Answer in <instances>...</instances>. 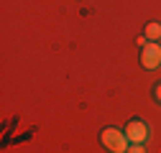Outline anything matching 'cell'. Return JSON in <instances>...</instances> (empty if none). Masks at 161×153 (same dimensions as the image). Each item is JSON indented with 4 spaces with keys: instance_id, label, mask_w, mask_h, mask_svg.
Segmentation results:
<instances>
[{
    "instance_id": "52a82bcc",
    "label": "cell",
    "mask_w": 161,
    "mask_h": 153,
    "mask_svg": "<svg viewBox=\"0 0 161 153\" xmlns=\"http://www.w3.org/2000/svg\"><path fill=\"white\" fill-rule=\"evenodd\" d=\"M136 44H138V46H141V49H143V46H146V44H148V38H146V36H138V38H136Z\"/></svg>"
},
{
    "instance_id": "3957f363",
    "label": "cell",
    "mask_w": 161,
    "mask_h": 153,
    "mask_svg": "<svg viewBox=\"0 0 161 153\" xmlns=\"http://www.w3.org/2000/svg\"><path fill=\"white\" fill-rule=\"evenodd\" d=\"M148 125L143 123V120H130L128 125H125V135H128V140L130 143H146L148 140Z\"/></svg>"
},
{
    "instance_id": "7a4b0ae2",
    "label": "cell",
    "mask_w": 161,
    "mask_h": 153,
    "mask_svg": "<svg viewBox=\"0 0 161 153\" xmlns=\"http://www.w3.org/2000/svg\"><path fill=\"white\" fill-rule=\"evenodd\" d=\"M141 66L143 69H158L161 66V44L158 41H148L141 49Z\"/></svg>"
},
{
    "instance_id": "6da1fadb",
    "label": "cell",
    "mask_w": 161,
    "mask_h": 153,
    "mask_svg": "<svg viewBox=\"0 0 161 153\" xmlns=\"http://www.w3.org/2000/svg\"><path fill=\"white\" fill-rule=\"evenodd\" d=\"M100 140L110 153H128V145H130L125 130H118V128H105L100 133Z\"/></svg>"
},
{
    "instance_id": "8992f818",
    "label": "cell",
    "mask_w": 161,
    "mask_h": 153,
    "mask_svg": "<svg viewBox=\"0 0 161 153\" xmlns=\"http://www.w3.org/2000/svg\"><path fill=\"white\" fill-rule=\"evenodd\" d=\"M153 100H156V102H161V84H156V87H153Z\"/></svg>"
},
{
    "instance_id": "5b68a950",
    "label": "cell",
    "mask_w": 161,
    "mask_h": 153,
    "mask_svg": "<svg viewBox=\"0 0 161 153\" xmlns=\"http://www.w3.org/2000/svg\"><path fill=\"white\" fill-rule=\"evenodd\" d=\"M128 153H146V148H143V143H130Z\"/></svg>"
},
{
    "instance_id": "277c9868",
    "label": "cell",
    "mask_w": 161,
    "mask_h": 153,
    "mask_svg": "<svg viewBox=\"0 0 161 153\" xmlns=\"http://www.w3.org/2000/svg\"><path fill=\"white\" fill-rule=\"evenodd\" d=\"M143 36L148 38V41H161V23H158V21H151V23H146V28H143Z\"/></svg>"
}]
</instances>
